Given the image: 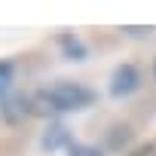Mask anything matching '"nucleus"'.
<instances>
[{
	"label": "nucleus",
	"instance_id": "1",
	"mask_svg": "<svg viewBox=\"0 0 156 156\" xmlns=\"http://www.w3.org/2000/svg\"><path fill=\"white\" fill-rule=\"evenodd\" d=\"M95 89L83 86V83H70V80H58L40 92H34L31 101V113H76L95 104Z\"/></svg>",
	"mask_w": 156,
	"mask_h": 156
},
{
	"label": "nucleus",
	"instance_id": "2",
	"mask_svg": "<svg viewBox=\"0 0 156 156\" xmlns=\"http://www.w3.org/2000/svg\"><path fill=\"white\" fill-rule=\"evenodd\" d=\"M138 86H141V73H138L135 64L122 61V64L113 67V73H110V86H107L113 98H129L132 92H138Z\"/></svg>",
	"mask_w": 156,
	"mask_h": 156
},
{
	"label": "nucleus",
	"instance_id": "3",
	"mask_svg": "<svg viewBox=\"0 0 156 156\" xmlns=\"http://www.w3.org/2000/svg\"><path fill=\"white\" fill-rule=\"evenodd\" d=\"M58 46H61V52H64L67 61H86V55H89L86 43L76 37V34H61L58 37Z\"/></svg>",
	"mask_w": 156,
	"mask_h": 156
},
{
	"label": "nucleus",
	"instance_id": "4",
	"mask_svg": "<svg viewBox=\"0 0 156 156\" xmlns=\"http://www.w3.org/2000/svg\"><path fill=\"white\" fill-rule=\"evenodd\" d=\"M61 144L70 147V135H67V129H64V126H49L46 135H43V147H46V150H58Z\"/></svg>",
	"mask_w": 156,
	"mask_h": 156
},
{
	"label": "nucleus",
	"instance_id": "5",
	"mask_svg": "<svg viewBox=\"0 0 156 156\" xmlns=\"http://www.w3.org/2000/svg\"><path fill=\"white\" fill-rule=\"evenodd\" d=\"M12 73H16V64H12L9 58H3V61H0V95H3V92L9 89V83H12Z\"/></svg>",
	"mask_w": 156,
	"mask_h": 156
},
{
	"label": "nucleus",
	"instance_id": "6",
	"mask_svg": "<svg viewBox=\"0 0 156 156\" xmlns=\"http://www.w3.org/2000/svg\"><path fill=\"white\" fill-rule=\"evenodd\" d=\"M67 150H70V156H101L95 147H86V144H70Z\"/></svg>",
	"mask_w": 156,
	"mask_h": 156
},
{
	"label": "nucleus",
	"instance_id": "7",
	"mask_svg": "<svg viewBox=\"0 0 156 156\" xmlns=\"http://www.w3.org/2000/svg\"><path fill=\"white\" fill-rule=\"evenodd\" d=\"M153 153H156V144H153V141H147V144H138L129 156H153Z\"/></svg>",
	"mask_w": 156,
	"mask_h": 156
},
{
	"label": "nucleus",
	"instance_id": "8",
	"mask_svg": "<svg viewBox=\"0 0 156 156\" xmlns=\"http://www.w3.org/2000/svg\"><path fill=\"white\" fill-rule=\"evenodd\" d=\"M126 34H135V37H144V34H150V31H144V28H122Z\"/></svg>",
	"mask_w": 156,
	"mask_h": 156
},
{
	"label": "nucleus",
	"instance_id": "9",
	"mask_svg": "<svg viewBox=\"0 0 156 156\" xmlns=\"http://www.w3.org/2000/svg\"><path fill=\"white\" fill-rule=\"evenodd\" d=\"M153 76H156V61H153Z\"/></svg>",
	"mask_w": 156,
	"mask_h": 156
}]
</instances>
